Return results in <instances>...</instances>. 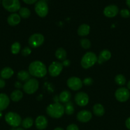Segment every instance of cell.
<instances>
[{
  "mask_svg": "<svg viewBox=\"0 0 130 130\" xmlns=\"http://www.w3.org/2000/svg\"><path fill=\"white\" fill-rule=\"evenodd\" d=\"M2 112H1V111H0V118H1V117H2Z\"/></svg>",
  "mask_w": 130,
  "mask_h": 130,
  "instance_id": "cell-45",
  "label": "cell"
},
{
  "mask_svg": "<svg viewBox=\"0 0 130 130\" xmlns=\"http://www.w3.org/2000/svg\"><path fill=\"white\" fill-rule=\"evenodd\" d=\"M23 97V93L21 91L19 90H14L10 95V99L12 101L15 102H19L22 99Z\"/></svg>",
  "mask_w": 130,
  "mask_h": 130,
  "instance_id": "cell-24",
  "label": "cell"
},
{
  "mask_svg": "<svg viewBox=\"0 0 130 130\" xmlns=\"http://www.w3.org/2000/svg\"><path fill=\"white\" fill-rule=\"evenodd\" d=\"M115 82L119 86H123L126 84V77L122 74H118L115 77Z\"/></svg>",
  "mask_w": 130,
  "mask_h": 130,
  "instance_id": "cell-29",
  "label": "cell"
},
{
  "mask_svg": "<svg viewBox=\"0 0 130 130\" xmlns=\"http://www.w3.org/2000/svg\"><path fill=\"white\" fill-rule=\"evenodd\" d=\"M64 107L59 102H56L47 107V113L50 117L55 119L61 118L64 114Z\"/></svg>",
  "mask_w": 130,
  "mask_h": 130,
  "instance_id": "cell-2",
  "label": "cell"
},
{
  "mask_svg": "<svg viewBox=\"0 0 130 130\" xmlns=\"http://www.w3.org/2000/svg\"><path fill=\"white\" fill-rule=\"evenodd\" d=\"M0 3H1V0H0Z\"/></svg>",
  "mask_w": 130,
  "mask_h": 130,
  "instance_id": "cell-47",
  "label": "cell"
},
{
  "mask_svg": "<svg viewBox=\"0 0 130 130\" xmlns=\"http://www.w3.org/2000/svg\"><path fill=\"white\" fill-rule=\"evenodd\" d=\"M93 112L97 116L101 117L104 115L105 109L101 104H96L93 106Z\"/></svg>",
  "mask_w": 130,
  "mask_h": 130,
  "instance_id": "cell-21",
  "label": "cell"
},
{
  "mask_svg": "<svg viewBox=\"0 0 130 130\" xmlns=\"http://www.w3.org/2000/svg\"><path fill=\"white\" fill-rule=\"evenodd\" d=\"M77 32L80 36H86L90 32V26L86 24H82L79 26Z\"/></svg>",
  "mask_w": 130,
  "mask_h": 130,
  "instance_id": "cell-20",
  "label": "cell"
},
{
  "mask_svg": "<svg viewBox=\"0 0 130 130\" xmlns=\"http://www.w3.org/2000/svg\"><path fill=\"white\" fill-rule=\"evenodd\" d=\"M54 130H64L63 129H62V128H59V127H58V128H55L54 129Z\"/></svg>",
  "mask_w": 130,
  "mask_h": 130,
  "instance_id": "cell-44",
  "label": "cell"
},
{
  "mask_svg": "<svg viewBox=\"0 0 130 130\" xmlns=\"http://www.w3.org/2000/svg\"><path fill=\"white\" fill-rule=\"evenodd\" d=\"M111 52L108 50H103L99 53V57L98 58V63L101 64L103 63L104 62L108 61L111 58Z\"/></svg>",
  "mask_w": 130,
  "mask_h": 130,
  "instance_id": "cell-17",
  "label": "cell"
},
{
  "mask_svg": "<svg viewBox=\"0 0 130 130\" xmlns=\"http://www.w3.org/2000/svg\"><path fill=\"white\" fill-rule=\"evenodd\" d=\"M67 85L69 88L73 91L80 90L82 87L83 82L77 77H71L67 80Z\"/></svg>",
  "mask_w": 130,
  "mask_h": 130,
  "instance_id": "cell-11",
  "label": "cell"
},
{
  "mask_svg": "<svg viewBox=\"0 0 130 130\" xmlns=\"http://www.w3.org/2000/svg\"><path fill=\"white\" fill-rule=\"evenodd\" d=\"M75 111V108L74 105L71 102H68L66 104V105L64 107V112L68 115H71L74 113Z\"/></svg>",
  "mask_w": 130,
  "mask_h": 130,
  "instance_id": "cell-28",
  "label": "cell"
},
{
  "mask_svg": "<svg viewBox=\"0 0 130 130\" xmlns=\"http://www.w3.org/2000/svg\"><path fill=\"white\" fill-rule=\"evenodd\" d=\"M66 130H79V127L75 124H70L66 128Z\"/></svg>",
  "mask_w": 130,
  "mask_h": 130,
  "instance_id": "cell-35",
  "label": "cell"
},
{
  "mask_svg": "<svg viewBox=\"0 0 130 130\" xmlns=\"http://www.w3.org/2000/svg\"><path fill=\"white\" fill-rule=\"evenodd\" d=\"M119 13V8L116 5H110L106 6L103 10V14L108 18H113Z\"/></svg>",
  "mask_w": 130,
  "mask_h": 130,
  "instance_id": "cell-13",
  "label": "cell"
},
{
  "mask_svg": "<svg viewBox=\"0 0 130 130\" xmlns=\"http://www.w3.org/2000/svg\"><path fill=\"white\" fill-rule=\"evenodd\" d=\"M14 71L11 68L8 67H6L3 69L0 72V76L1 78L3 79H7L10 78L11 76L14 75Z\"/></svg>",
  "mask_w": 130,
  "mask_h": 130,
  "instance_id": "cell-19",
  "label": "cell"
},
{
  "mask_svg": "<svg viewBox=\"0 0 130 130\" xmlns=\"http://www.w3.org/2000/svg\"><path fill=\"white\" fill-rule=\"evenodd\" d=\"M127 89H128V90H130V80L128 81V83H127Z\"/></svg>",
  "mask_w": 130,
  "mask_h": 130,
  "instance_id": "cell-43",
  "label": "cell"
},
{
  "mask_svg": "<svg viewBox=\"0 0 130 130\" xmlns=\"http://www.w3.org/2000/svg\"><path fill=\"white\" fill-rule=\"evenodd\" d=\"M5 81L3 78H0V88H3L5 86Z\"/></svg>",
  "mask_w": 130,
  "mask_h": 130,
  "instance_id": "cell-38",
  "label": "cell"
},
{
  "mask_svg": "<svg viewBox=\"0 0 130 130\" xmlns=\"http://www.w3.org/2000/svg\"><path fill=\"white\" fill-rule=\"evenodd\" d=\"M115 99L120 102H125L129 99V91L126 88H119L116 90L115 93Z\"/></svg>",
  "mask_w": 130,
  "mask_h": 130,
  "instance_id": "cell-9",
  "label": "cell"
},
{
  "mask_svg": "<svg viewBox=\"0 0 130 130\" xmlns=\"http://www.w3.org/2000/svg\"><path fill=\"white\" fill-rule=\"evenodd\" d=\"M22 86L23 85L19 81H17L15 83V87L17 88H22Z\"/></svg>",
  "mask_w": 130,
  "mask_h": 130,
  "instance_id": "cell-40",
  "label": "cell"
},
{
  "mask_svg": "<svg viewBox=\"0 0 130 130\" xmlns=\"http://www.w3.org/2000/svg\"><path fill=\"white\" fill-rule=\"evenodd\" d=\"M5 119L6 123L13 128H17L22 123V119L17 113L9 112L5 115Z\"/></svg>",
  "mask_w": 130,
  "mask_h": 130,
  "instance_id": "cell-4",
  "label": "cell"
},
{
  "mask_svg": "<svg viewBox=\"0 0 130 130\" xmlns=\"http://www.w3.org/2000/svg\"><path fill=\"white\" fill-rule=\"evenodd\" d=\"M71 99V93L68 90H64L60 93L59 100L62 103H67Z\"/></svg>",
  "mask_w": 130,
  "mask_h": 130,
  "instance_id": "cell-23",
  "label": "cell"
},
{
  "mask_svg": "<svg viewBox=\"0 0 130 130\" xmlns=\"http://www.w3.org/2000/svg\"><path fill=\"white\" fill-rule=\"evenodd\" d=\"M44 36L42 34L35 33V34H32L29 37L28 43H29V44L30 45L31 47L33 48H36L42 45L43 43H44Z\"/></svg>",
  "mask_w": 130,
  "mask_h": 130,
  "instance_id": "cell-7",
  "label": "cell"
},
{
  "mask_svg": "<svg viewBox=\"0 0 130 130\" xmlns=\"http://www.w3.org/2000/svg\"><path fill=\"white\" fill-rule=\"evenodd\" d=\"M80 43L81 46L83 48H84V49H89L91 46V43H90V41L88 39H85V38L82 39L80 40Z\"/></svg>",
  "mask_w": 130,
  "mask_h": 130,
  "instance_id": "cell-31",
  "label": "cell"
},
{
  "mask_svg": "<svg viewBox=\"0 0 130 130\" xmlns=\"http://www.w3.org/2000/svg\"><path fill=\"white\" fill-rule=\"evenodd\" d=\"M19 15L20 17L23 18V19H28L30 17L31 15V11L29 8L26 7H22L20 8L19 10Z\"/></svg>",
  "mask_w": 130,
  "mask_h": 130,
  "instance_id": "cell-26",
  "label": "cell"
},
{
  "mask_svg": "<svg viewBox=\"0 0 130 130\" xmlns=\"http://www.w3.org/2000/svg\"><path fill=\"white\" fill-rule=\"evenodd\" d=\"M63 69V65L60 62H54L48 67L49 74L52 77H57L61 74Z\"/></svg>",
  "mask_w": 130,
  "mask_h": 130,
  "instance_id": "cell-10",
  "label": "cell"
},
{
  "mask_svg": "<svg viewBox=\"0 0 130 130\" xmlns=\"http://www.w3.org/2000/svg\"><path fill=\"white\" fill-rule=\"evenodd\" d=\"M92 114L89 110H81L76 115V119L81 123H87L91 119Z\"/></svg>",
  "mask_w": 130,
  "mask_h": 130,
  "instance_id": "cell-14",
  "label": "cell"
},
{
  "mask_svg": "<svg viewBox=\"0 0 130 130\" xmlns=\"http://www.w3.org/2000/svg\"><path fill=\"white\" fill-rule=\"evenodd\" d=\"M56 57L59 60H64L66 58V52L64 48H59L56 51L55 53Z\"/></svg>",
  "mask_w": 130,
  "mask_h": 130,
  "instance_id": "cell-25",
  "label": "cell"
},
{
  "mask_svg": "<svg viewBox=\"0 0 130 130\" xmlns=\"http://www.w3.org/2000/svg\"><path fill=\"white\" fill-rule=\"evenodd\" d=\"M125 124H126V128H127L129 130H130V117H129V118L126 119Z\"/></svg>",
  "mask_w": 130,
  "mask_h": 130,
  "instance_id": "cell-37",
  "label": "cell"
},
{
  "mask_svg": "<svg viewBox=\"0 0 130 130\" xmlns=\"http://www.w3.org/2000/svg\"><path fill=\"white\" fill-rule=\"evenodd\" d=\"M120 15L123 18H128L130 16V11L127 9H122L120 11Z\"/></svg>",
  "mask_w": 130,
  "mask_h": 130,
  "instance_id": "cell-32",
  "label": "cell"
},
{
  "mask_svg": "<svg viewBox=\"0 0 130 130\" xmlns=\"http://www.w3.org/2000/svg\"><path fill=\"white\" fill-rule=\"evenodd\" d=\"M10 104V99L5 93H0V111L5 110Z\"/></svg>",
  "mask_w": 130,
  "mask_h": 130,
  "instance_id": "cell-18",
  "label": "cell"
},
{
  "mask_svg": "<svg viewBox=\"0 0 130 130\" xmlns=\"http://www.w3.org/2000/svg\"><path fill=\"white\" fill-rule=\"evenodd\" d=\"M20 50V44L19 42H15L11 46V52L13 54L16 55L19 53Z\"/></svg>",
  "mask_w": 130,
  "mask_h": 130,
  "instance_id": "cell-30",
  "label": "cell"
},
{
  "mask_svg": "<svg viewBox=\"0 0 130 130\" xmlns=\"http://www.w3.org/2000/svg\"><path fill=\"white\" fill-rule=\"evenodd\" d=\"M2 5L4 8L9 12H16L20 8L19 0H2Z\"/></svg>",
  "mask_w": 130,
  "mask_h": 130,
  "instance_id": "cell-6",
  "label": "cell"
},
{
  "mask_svg": "<svg viewBox=\"0 0 130 130\" xmlns=\"http://www.w3.org/2000/svg\"><path fill=\"white\" fill-rule=\"evenodd\" d=\"M31 53V50L29 47H25L22 50V55L24 57H27V56L29 55Z\"/></svg>",
  "mask_w": 130,
  "mask_h": 130,
  "instance_id": "cell-33",
  "label": "cell"
},
{
  "mask_svg": "<svg viewBox=\"0 0 130 130\" xmlns=\"http://www.w3.org/2000/svg\"><path fill=\"white\" fill-rule=\"evenodd\" d=\"M22 1L28 5H32V4L36 3L38 0H22Z\"/></svg>",
  "mask_w": 130,
  "mask_h": 130,
  "instance_id": "cell-36",
  "label": "cell"
},
{
  "mask_svg": "<svg viewBox=\"0 0 130 130\" xmlns=\"http://www.w3.org/2000/svg\"><path fill=\"white\" fill-rule=\"evenodd\" d=\"M39 88V82L36 79H30L23 85L22 89L27 94H33L38 90Z\"/></svg>",
  "mask_w": 130,
  "mask_h": 130,
  "instance_id": "cell-5",
  "label": "cell"
},
{
  "mask_svg": "<svg viewBox=\"0 0 130 130\" xmlns=\"http://www.w3.org/2000/svg\"><path fill=\"white\" fill-rule=\"evenodd\" d=\"M34 10L37 15L40 17H45L47 15L48 12V6L46 1L40 0L36 3Z\"/></svg>",
  "mask_w": 130,
  "mask_h": 130,
  "instance_id": "cell-8",
  "label": "cell"
},
{
  "mask_svg": "<svg viewBox=\"0 0 130 130\" xmlns=\"http://www.w3.org/2000/svg\"><path fill=\"white\" fill-rule=\"evenodd\" d=\"M20 20L21 19H20V15L17 13H14L8 16L7 19V22L11 26H15L20 22Z\"/></svg>",
  "mask_w": 130,
  "mask_h": 130,
  "instance_id": "cell-16",
  "label": "cell"
},
{
  "mask_svg": "<svg viewBox=\"0 0 130 130\" xmlns=\"http://www.w3.org/2000/svg\"><path fill=\"white\" fill-rule=\"evenodd\" d=\"M30 74L29 72L26 71H24V70H22V71H19L17 74V78L19 81H24V82H26L27 81H28L29 79H30Z\"/></svg>",
  "mask_w": 130,
  "mask_h": 130,
  "instance_id": "cell-22",
  "label": "cell"
},
{
  "mask_svg": "<svg viewBox=\"0 0 130 130\" xmlns=\"http://www.w3.org/2000/svg\"><path fill=\"white\" fill-rule=\"evenodd\" d=\"M33 123H34L33 119L31 118L28 117V118H25L24 120L22 121L21 124L23 128H24L25 129H28V128H30L33 125Z\"/></svg>",
  "mask_w": 130,
  "mask_h": 130,
  "instance_id": "cell-27",
  "label": "cell"
},
{
  "mask_svg": "<svg viewBox=\"0 0 130 130\" xmlns=\"http://www.w3.org/2000/svg\"><path fill=\"white\" fill-rule=\"evenodd\" d=\"M35 125L37 129L40 130L45 129L48 125V121L44 116H39L35 120Z\"/></svg>",
  "mask_w": 130,
  "mask_h": 130,
  "instance_id": "cell-15",
  "label": "cell"
},
{
  "mask_svg": "<svg viewBox=\"0 0 130 130\" xmlns=\"http://www.w3.org/2000/svg\"><path fill=\"white\" fill-rule=\"evenodd\" d=\"M97 62H98V58L95 53L89 52L85 53L83 56L80 63L83 68L87 69L93 67Z\"/></svg>",
  "mask_w": 130,
  "mask_h": 130,
  "instance_id": "cell-3",
  "label": "cell"
},
{
  "mask_svg": "<svg viewBox=\"0 0 130 130\" xmlns=\"http://www.w3.org/2000/svg\"><path fill=\"white\" fill-rule=\"evenodd\" d=\"M126 3L127 6L130 8V0H126Z\"/></svg>",
  "mask_w": 130,
  "mask_h": 130,
  "instance_id": "cell-41",
  "label": "cell"
},
{
  "mask_svg": "<svg viewBox=\"0 0 130 130\" xmlns=\"http://www.w3.org/2000/svg\"><path fill=\"white\" fill-rule=\"evenodd\" d=\"M28 71L31 76L38 78L44 77L47 72L45 65L39 60H36L31 62L29 66Z\"/></svg>",
  "mask_w": 130,
  "mask_h": 130,
  "instance_id": "cell-1",
  "label": "cell"
},
{
  "mask_svg": "<svg viewBox=\"0 0 130 130\" xmlns=\"http://www.w3.org/2000/svg\"><path fill=\"white\" fill-rule=\"evenodd\" d=\"M89 100V96L84 92L77 93L75 96V103L80 107H84L87 105Z\"/></svg>",
  "mask_w": 130,
  "mask_h": 130,
  "instance_id": "cell-12",
  "label": "cell"
},
{
  "mask_svg": "<svg viewBox=\"0 0 130 130\" xmlns=\"http://www.w3.org/2000/svg\"><path fill=\"white\" fill-rule=\"evenodd\" d=\"M82 82L83 84H84L85 86H90V85H91L93 84V80L90 77H87V78L84 79Z\"/></svg>",
  "mask_w": 130,
  "mask_h": 130,
  "instance_id": "cell-34",
  "label": "cell"
},
{
  "mask_svg": "<svg viewBox=\"0 0 130 130\" xmlns=\"http://www.w3.org/2000/svg\"><path fill=\"white\" fill-rule=\"evenodd\" d=\"M43 1H45V0H43Z\"/></svg>",
  "mask_w": 130,
  "mask_h": 130,
  "instance_id": "cell-46",
  "label": "cell"
},
{
  "mask_svg": "<svg viewBox=\"0 0 130 130\" xmlns=\"http://www.w3.org/2000/svg\"><path fill=\"white\" fill-rule=\"evenodd\" d=\"M10 130H24V129H22V128H14Z\"/></svg>",
  "mask_w": 130,
  "mask_h": 130,
  "instance_id": "cell-42",
  "label": "cell"
},
{
  "mask_svg": "<svg viewBox=\"0 0 130 130\" xmlns=\"http://www.w3.org/2000/svg\"><path fill=\"white\" fill-rule=\"evenodd\" d=\"M62 65H63V66H65V67H68V66H70V61L69 60H63V62H62Z\"/></svg>",
  "mask_w": 130,
  "mask_h": 130,
  "instance_id": "cell-39",
  "label": "cell"
}]
</instances>
